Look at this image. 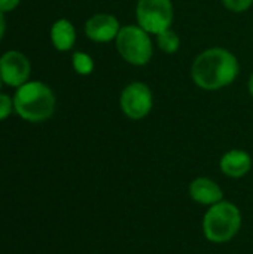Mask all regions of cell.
<instances>
[{
	"label": "cell",
	"mask_w": 253,
	"mask_h": 254,
	"mask_svg": "<svg viewBox=\"0 0 253 254\" xmlns=\"http://www.w3.org/2000/svg\"><path fill=\"white\" fill-rule=\"evenodd\" d=\"M240 63L237 57L219 46L200 52L191 65L192 82L204 91H219L230 86L239 77Z\"/></svg>",
	"instance_id": "cell-1"
},
{
	"label": "cell",
	"mask_w": 253,
	"mask_h": 254,
	"mask_svg": "<svg viewBox=\"0 0 253 254\" xmlns=\"http://www.w3.org/2000/svg\"><path fill=\"white\" fill-rule=\"evenodd\" d=\"M55 94L54 91L40 80H28L13 95L15 113L31 124L48 121L55 112Z\"/></svg>",
	"instance_id": "cell-2"
},
{
	"label": "cell",
	"mask_w": 253,
	"mask_h": 254,
	"mask_svg": "<svg viewBox=\"0 0 253 254\" xmlns=\"http://www.w3.org/2000/svg\"><path fill=\"white\" fill-rule=\"evenodd\" d=\"M242 228V211L230 201L222 199L207 208L203 217V234L213 244L231 241Z\"/></svg>",
	"instance_id": "cell-3"
},
{
	"label": "cell",
	"mask_w": 253,
	"mask_h": 254,
	"mask_svg": "<svg viewBox=\"0 0 253 254\" xmlns=\"http://www.w3.org/2000/svg\"><path fill=\"white\" fill-rule=\"evenodd\" d=\"M115 46L121 58L136 67L149 64L154 57L152 37L137 24L122 25L115 39Z\"/></svg>",
	"instance_id": "cell-4"
},
{
	"label": "cell",
	"mask_w": 253,
	"mask_h": 254,
	"mask_svg": "<svg viewBox=\"0 0 253 254\" xmlns=\"http://www.w3.org/2000/svg\"><path fill=\"white\" fill-rule=\"evenodd\" d=\"M174 7L171 0H137L136 21L151 36L171 28Z\"/></svg>",
	"instance_id": "cell-5"
},
{
	"label": "cell",
	"mask_w": 253,
	"mask_h": 254,
	"mask_svg": "<svg viewBox=\"0 0 253 254\" xmlns=\"http://www.w3.org/2000/svg\"><path fill=\"white\" fill-rule=\"evenodd\" d=\"M119 107L131 121L145 119L154 107L152 89L145 82H130L119 94Z\"/></svg>",
	"instance_id": "cell-6"
},
{
	"label": "cell",
	"mask_w": 253,
	"mask_h": 254,
	"mask_svg": "<svg viewBox=\"0 0 253 254\" xmlns=\"http://www.w3.org/2000/svg\"><path fill=\"white\" fill-rule=\"evenodd\" d=\"M31 73V64L28 58L19 51H7L0 57V76L3 83L19 88L28 82Z\"/></svg>",
	"instance_id": "cell-7"
},
{
	"label": "cell",
	"mask_w": 253,
	"mask_h": 254,
	"mask_svg": "<svg viewBox=\"0 0 253 254\" xmlns=\"http://www.w3.org/2000/svg\"><path fill=\"white\" fill-rule=\"evenodd\" d=\"M121 24L112 13L98 12L89 16L85 22V36L95 43H109L116 39Z\"/></svg>",
	"instance_id": "cell-8"
},
{
	"label": "cell",
	"mask_w": 253,
	"mask_h": 254,
	"mask_svg": "<svg viewBox=\"0 0 253 254\" xmlns=\"http://www.w3.org/2000/svg\"><path fill=\"white\" fill-rule=\"evenodd\" d=\"M188 193L192 201L201 205H213L224 199V190L221 186L209 177H197L189 183Z\"/></svg>",
	"instance_id": "cell-9"
},
{
	"label": "cell",
	"mask_w": 253,
	"mask_h": 254,
	"mask_svg": "<svg viewBox=\"0 0 253 254\" xmlns=\"http://www.w3.org/2000/svg\"><path fill=\"white\" fill-rule=\"evenodd\" d=\"M221 171L231 179H242L252 170V156L242 149H231L225 152L219 161Z\"/></svg>",
	"instance_id": "cell-10"
},
{
	"label": "cell",
	"mask_w": 253,
	"mask_h": 254,
	"mask_svg": "<svg viewBox=\"0 0 253 254\" xmlns=\"http://www.w3.org/2000/svg\"><path fill=\"white\" fill-rule=\"evenodd\" d=\"M51 42L52 46L60 51V52H67L75 46L76 42V28L72 24V21L66 19V18H60L57 21H54V24L51 25Z\"/></svg>",
	"instance_id": "cell-11"
},
{
	"label": "cell",
	"mask_w": 253,
	"mask_h": 254,
	"mask_svg": "<svg viewBox=\"0 0 253 254\" xmlns=\"http://www.w3.org/2000/svg\"><path fill=\"white\" fill-rule=\"evenodd\" d=\"M155 37H157V46H158V49L161 52L167 54V55L176 54L179 51V48H180V37L171 28H167V30L161 31Z\"/></svg>",
	"instance_id": "cell-12"
},
{
	"label": "cell",
	"mask_w": 253,
	"mask_h": 254,
	"mask_svg": "<svg viewBox=\"0 0 253 254\" xmlns=\"http://www.w3.org/2000/svg\"><path fill=\"white\" fill-rule=\"evenodd\" d=\"M72 65L79 76H89L94 71V60L86 52H75L72 55Z\"/></svg>",
	"instance_id": "cell-13"
},
{
	"label": "cell",
	"mask_w": 253,
	"mask_h": 254,
	"mask_svg": "<svg viewBox=\"0 0 253 254\" xmlns=\"http://www.w3.org/2000/svg\"><path fill=\"white\" fill-rule=\"evenodd\" d=\"M224 7L228 9L230 12L234 13H242L246 12L248 9H251L253 4V0H221Z\"/></svg>",
	"instance_id": "cell-14"
},
{
	"label": "cell",
	"mask_w": 253,
	"mask_h": 254,
	"mask_svg": "<svg viewBox=\"0 0 253 254\" xmlns=\"http://www.w3.org/2000/svg\"><path fill=\"white\" fill-rule=\"evenodd\" d=\"M12 112H15L13 98H10L9 95L0 92V121L7 119L12 115Z\"/></svg>",
	"instance_id": "cell-15"
},
{
	"label": "cell",
	"mask_w": 253,
	"mask_h": 254,
	"mask_svg": "<svg viewBox=\"0 0 253 254\" xmlns=\"http://www.w3.org/2000/svg\"><path fill=\"white\" fill-rule=\"evenodd\" d=\"M19 1L21 0H0V10L3 13L10 12V10H13L19 4Z\"/></svg>",
	"instance_id": "cell-16"
},
{
	"label": "cell",
	"mask_w": 253,
	"mask_h": 254,
	"mask_svg": "<svg viewBox=\"0 0 253 254\" xmlns=\"http://www.w3.org/2000/svg\"><path fill=\"white\" fill-rule=\"evenodd\" d=\"M4 30H6V21H4V13L0 10V42L4 36Z\"/></svg>",
	"instance_id": "cell-17"
},
{
	"label": "cell",
	"mask_w": 253,
	"mask_h": 254,
	"mask_svg": "<svg viewBox=\"0 0 253 254\" xmlns=\"http://www.w3.org/2000/svg\"><path fill=\"white\" fill-rule=\"evenodd\" d=\"M248 91H249V95L253 98V71L249 76V80H248Z\"/></svg>",
	"instance_id": "cell-18"
},
{
	"label": "cell",
	"mask_w": 253,
	"mask_h": 254,
	"mask_svg": "<svg viewBox=\"0 0 253 254\" xmlns=\"http://www.w3.org/2000/svg\"><path fill=\"white\" fill-rule=\"evenodd\" d=\"M1 83H3V80H1V76H0V88H1Z\"/></svg>",
	"instance_id": "cell-19"
}]
</instances>
